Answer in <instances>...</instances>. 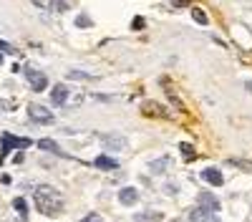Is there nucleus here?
<instances>
[{
	"label": "nucleus",
	"mask_w": 252,
	"mask_h": 222,
	"mask_svg": "<svg viewBox=\"0 0 252 222\" xmlns=\"http://www.w3.org/2000/svg\"><path fill=\"white\" fill-rule=\"evenodd\" d=\"M33 199H35L38 212H43V215H48V217L63 212V197H61L58 190H53L51 185H40V187H35Z\"/></svg>",
	"instance_id": "obj_1"
},
{
	"label": "nucleus",
	"mask_w": 252,
	"mask_h": 222,
	"mask_svg": "<svg viewBox=\"0 0 252 222\" xmlns=\"http://www.w3.org/2000/svg\"><path fill=\"white\" fill-rule=\"evenodd\" d=\"M33 144L31 139H20V136H13V134H3V152H0V164H3V159L13 152V149H28Z\"/></svg>",
	"instance_id": "obj_2"
},
{
	"label": "nucleus",
	"mask_w": 252,
	"mask_h": 222,
	"mask_svg": "<svg viewBox=\"0 0 252 222\" xmlns=\"http://www.w3.org/2000/svg\"><path fill=\"white\" fill-rule=\"evenodd\" d=\"M26 78H28V84H31L33 91H46V86H48V78L40 71H35V68H26Z\"/></svg>",
	"instance_id": "obj_3"
},
{
	"label": "nucleus",
	"mask_w": 252,
	"mask_h": 222,
	"mask_svg": "<svg viewBox=\"0 0 252 222\" xmlns=\"http://www.w3.org/2000/svg\"><path fill=\"white\" fill-rule=\"evenodd\" d=\"M101 144H103V149H106V152H114V149L116 152H124L129 141H126L124 136H119V134H106V136L101 139Z\"/></svg>",
	"instance_id": "obj_4"
},
{
	"label": "nucleus",
	"mask_w": 252,
	"mask_h": 222,
	"mask_svg": "<svg viewBox=\"0 0 252 222\" xmlns=\"http://www.w3.org/2000/svg\"><path fill=\"white\" fill-rule=\"evenodd\" d=\"M28 116L33 121H38V124H51V121H53V114L46 106H38V104H31L28 106Z\"/></svg>",
	"instance_id": "obj_5"
},
{
	"label": "nucleus",
	"mask_w": 252,
	"mask_h": 222,
	"mask_svg": "<svg viewBox=\"0 0 252 222\" xmlns=\"http://www.w3.org/2000/svg\"><path fill=\"white\" fill-rule=\"evenodd\" d=\"M197 207L202 210H209V212H220V199L209 192H199L197 194Z\"/></svg>",
	"instance_id": "obj_6"
},
{
	"label": "nucleus",
	"mask_w": 252,
	"mask_h": 222,
	"mask_svg": "<svg viewBox=\"0 0 252 222\" xmlns=\"http://www.w3.org/2000/svg\"><path fill=\"white\" fill-rule=\"evenodd\" d=\"M66 98H68V86H66V84H56L53 91H51L53 106H63V104H66Z\"/></svg>",
	"instance_id": "obj_7"
},
{
	"label": "nucleus",
	"mask_w": 252,
	"mask_h": 222,
	"mask_svg": "<svg viewBox=\"0 0 252 222\" xmlns=\"http://www.w3.org/2000/svg\"><path fill=\"white\" fill-rule=\"evenodd\" d=\"M189 220H192V222H220L217 212H209V210H202V207L189 212Z\"/></svg>",
	"instance_id": "obj_8"
},
{
	"label": "nucleus",
	"mask_w": 252,
	"mask_h": 222,
	"mask_svg": "<svg viewBox=\"0 0 252 222\" xmlns=\"http://www.w3.org/2000/svg\"><path fill=\"white\" fill-rule=\"evenodd\" d=\"M119 202H121V205H126V207H131V205H136V202H139V192L134 187H124L119 192Z\"/></svg>",
	"instance_id": "obj_9"
},
{
	"label": "nucleus",
	"mask_w": 252,
	"mask_h": 222,
	"mask_svg": "<svg viewBox=\"0 0 252 222\" xmlns=\"http://www.w3.org/2000/svg\"><path fill=\"white\" fill-rule=\"evenodd\" d=\"M202 179H204V182H209V185H215V187H220L222 182H224L222 172H220V169H215V167H207V169L202 172Z\"/></svg>",
	"instance_id": "obj_10"
},
{
	"label": "nucleus",
	"mask_w": 252,
	"mask_h": 222,
	"mask_svg": "<svg viewBox=\"0 0 252 222\" xmlns=\"http://www.w3.org/2000/svg\"><path fill=\"white\" fill-rule=\"evenodd\" d=\"M94 167H96V169H109V172H114V169H119V161L111 159V157H106V154H101V157L94 159Z\"/></svg>",
	"instance_id": "obj_11"
},
{
	"label": "nucleus",
	"mask_w": 252,
	"mask_h": 222,
	"mask_svg": "<svg viewBox=\"0 0 252 222\" xmlns=\"http://www.w3.org/2000/svg\"><path fill=\"white\" fill-rule=\"evenodd\" d=\"M38 147H40V149H46V152H53V154H63L61 147L56 144V141H51V139H40V141H38Z\"/></svg>",
	"instance_id": "obj_12"
},
{
	"label": "nucleus",
	"mask_w": 252,
	"mask_h": 222,
	"mask_svg": "<svg viewBox=\"0 0 252 222\" xmlns=\"http://www.w3.org/2000/svg\"><path fill=\"white\" fill-rule=\"evenodd\" d=\"M161 212H141V215H136V220L139 222H161Z\"/></svg>",
	"instance_id": "obj_13"
},
{
	"label": "nucleus",
	"mask_w": 252,
	"mask_h": 222,
	"mask_svg": "<svg viewBox=\"0 0 252 222\" xmlns=\"http://www.w3.org/2000/svg\"><path fill=\"white\" fill-rule=\"evenodd\" d=\"M144 111L149 114V116H166L164 109H161L159 104H152V101H146V104H144Z\"/></svg>",
	"instance_id": "obj_14"
},
{
	"label": "nucleus",
	"mask_w": 252,
	"mask_h": 222,
	"mask_svg": "<svg viewBox=\"0 0 252 222\" xmlns=\"http://www.w3.org/2000/svg\"><path fill=\"white\" fill-rule=\"evenodd\" d=\"M192 18L197 20L199 26H207V23H209V18H207V13H204L202 8H192Z\"/></svg>",
	"instance_id": "obj_15"
},
{
	"label": "nucleus",
	"mask_w": 252,
	"mask_h": 222,
	"mask_svg": "<svg viewBox=\"0 0 252 222\" xmlns=\"http://www.w3.org/2000/svg\"><path fill=\"white\" fill-rule=\"evenodd\" d=\"M166 167H169V159H166V157H164V159H157V161H152V172H157V174H161Z\"/></svg>",
	"instance_id": "obj_16"
},
{
	"label": "nucleus",
	"mask_w": 252,
	"mask_h": 222,
	"mask_svg": "<svg viewBox=\"0 0 252 222\" xmlns=\"http://www.w3.org/2000/svg\"><path fill=\"white\" fill-rule=\"evenodd\" d=\"M13 205H15V210L20 212V217H26V215H28V202H26L23 197H18V199L13 202Z\"/></svg>",
	"instance_id": "obj_17"
},
{
	"label": "nucleus",
	"mask_w": 252,
	"mask_h": 222,
	"mask_svg": "<svg viewBox=\"0 0 252 222\" xmlns=\"http://www.w3.org/2000/svg\"><path fill=\"white\" fill-rule=\"evenodd\" d=\"M76 26H78V28H91V26H94V20H91L86 13H81V15L76 18Z\"/></svg>",
	"instance_id": "obj_18"
},
{
	"label": "nucleus",
	"mask_w": 252,
	"mask_h": 222,
	"mask_svg": "<svg viewBox=\"0 0 252 222\" xmlns=\"http://www.w3.org/2000/svg\"><path fill=\"white\" fill-rule=\"evenodd\" d=\"M51 10H56V13H66V10H68V3H66V0H51Z\"/></svg>",
	"instance_id": "obj_19"
},
{
	"label": "nucleus",
	"mask_w": 252,
	"mask_h": 222,
	"mask_svg": "<svg viewBox=\"0 0 252 222\" xmlns=\"http://www.w3.org/2000/svg\"><path fill=\"white\" fill-rule=\"evenodd\" d=\"M68 78H78V81H91V73H83V71H68Z\"/></svg>",
	"instance_id": "obj_20"
},
{
	"label": "nucleus",
	"mask_w": 252,
	"mask_h": 222,
	"mask_svg": "<svg viewBox=\"0 0 252 222\" xmlns=\"http://www.w3.org/2000/svg\"><path fill=\"white\" fill-rule=\"evenodd\" d=\"M179 149L184 152V159H194V157H197V154H194V149H192V144H182Z\"/></svg>",
	"instance_id": "obj_21"
},
{
	"label": "nucleus",
	"mask_w": 252,
	"mask_h": 222,
	"mask_svg": "<svg viewBox=\"0 0 252 222\" xmlns=\"http://www.w3.org/2000/svg\"><path fill=\"white\" fill-rule=\"evenodd\" d=\"M81 222H103V217L101 215H96V212H91V215H86Z\"/></svg>",
	"instance_id": "obj_22"
},
{
	"label": "nucleus",
	"mask_w": 252,
	"mask_h": 222,
	"mask_svg": "<svg viewBox=\"0 0 252 222\" xmlns=\"http://www.w3.org/2000/svg\"><path fill=\"white\" fill-rule=\"evenodd\" d=\"M144 26H146V20H144V18H134V20H131V28H134V31H141Z\"/></svg>",
	"instance_id": "obj_23"
},
{
	"label": "nucleus",
	"mask_w": 252,
	"mask_h": 222,
	"mask_svg": "<svg viewBox=\"0 0 252 222\" xmlns=\"http://www.w3.org/2000/svg\"><path fill=\"white\" fill-rule=\"evenodd\" d=\"M0 51H3V53H15V48L10 43H3V40H0Z\"/></svg>",
	"instance_id": "obj_24"
},
{
	"label": "nucleus",
	"mask_w": 252,
	"mask_h": 222,
	"mask_svg": "<svg viewBox=\"0 0 252 222\" xmlns=\"http://www.w3.org/2000/svg\"><path fill=\"white\" fill-rule=\"evenodd\" d=\"M172 5H174V8H184L187 0H172Z\"/></svg>",
	"instance_id": "obj_25"
},
{
	"label": "nucleus",
	"mask_w": 252,
	"mask_h": 222,
	"mask_svg": "<svg viewBox=\"0 0 252 222\" xmlns=\"http://www.w3.org/2000/svg\"><path fill=\"white\" fill-rule=\"evenodd\" d=\"M247 89H250V91H252V81H250V84H247Z\"/></svg>",
	"instance_id": "obj_26"
},
{
	"label": "nucleus",
	"mask_w": 252,
	"mask_h": 222,
	"mask_svg": "<svg viewBox=\"0 0 252 222\" xmlns=\"http://www.w3.org/2000/svg\"><path fill=\"white\" fill-rule=\"evenodd\" d=\"M0 63H3V53H0Z\"/></svg>",
	"instance_id": "obj_27"
}]
</instances>
